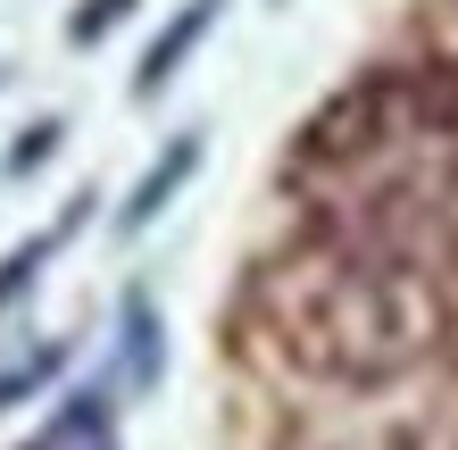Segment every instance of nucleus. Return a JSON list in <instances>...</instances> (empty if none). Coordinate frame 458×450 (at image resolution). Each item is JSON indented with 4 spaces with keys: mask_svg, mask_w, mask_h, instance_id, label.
Listing matches in <instances>:
<instances>
[{
    "mask_svg": "<svg viewBox=\"0 0 458 450\" xmlns=\"http://www.w3.org/2000/svg\"><path fill=\"white\" fill-rule=\"evenodd\" d=\"M217 9H225V0H183V9L158 25V42L142 50V67H133V100H158V92L175 84V75H183V59L200 50V34L217 25Z\"/></svg>",
    "mask_w": 458,
    "mask_h": 450,
    "instance_id": "nucleus-1",
    "label": "nucleus"
},
{
    "mask_svg": "<svg viewBox=\"0 0 458 450\" xmlns=\"http://www.w3.org/2000/svg\"><path fill=\"white\" fill-rule=\"evenodd\" d=\"M192 167H200V134H175V142H167V150H158L150 167H142V183L125 192V208H117V233H142V225L158 217V208H167V200L183 192V183H192Z\"/></svg>",
    "mask_w": 458,
    "mask_h": 450,
    "instance_id": "nucleus-2",
    "label": "nucleus"
},
{
    "mask_svg": "<svg viewBox=\"0 0 458 450\" xmlns=\"http://www.w3.org/2000/svg\"><path fill=\"white\" fill-rule=\"evenodd\" d=\"M92 200H100V192H75V200H67V217H59V225H50V233H34V242H17L9 259H0V309H9V301H25V293H34V276L50 267V250H59V242H67V233H75V225H84V217H92Z\"/></svg>",
    "mask_w": 458,
    "mask_h": 450,
    "instance_id": "nucleus-3",
    "label": "nucleus"
},
{
    "mask_svg": "<svg viewBox=\"0 0 458 450\" xmlns=\"http://www.w3.org/2000/svg\"><path fill=\"white\" fill-rule=\"evenodd\" d=\"M125 384L133 392H150L158 384V367H167V351H158V309H150V293H125Z\"/></svg>",
    "mask_w": 458,
    "mask_h": 450,
    "instance_id": "nucleus-4",
    "label": "nucleus"
},
{
    "mask_svg": "<svg viewBox=\"0 0 458 450\" xmlns=\"http://www.w3.org/2000/svg\"><path fill=\"white\" fill-rule=\"evenodd\" d=\"M59 142H67V125H59V117H34V125H25V134L9 142L0 175H34V167H50V158H59Z\"/></svg>",
    "mask_w": 458,
    "mask_h": 450,
    "instance_id": "nucleus-5",
    "label": "nucleus"
},
{
    "mask_svg": "<svg viewBox=\"0 0 458 450\" xmlns=\"http://www.w3.org/2000/svg\"><path fill=\"white\" fill-rule=\"evenodd\" d=\"M125 17H133V0H75V9H67V42L92 50V42H109Z\"/></svg>",
    "mask_w": 458,
    "mask_h": 450,
    "instance_id": "nucleus-6",
    "label": "nucleus"
},
{
    "mask_svg": "<svg viewBox=\"0 0 458 450\" xmlns=\"http://www.w3.org/2000/svg\"><path fill=\"white\" fill-rule=\"evenodd\" d=\"M59 367H67V351H59V342H50V351H34L25 367H9V376H0V409H25L50 376H59Z\"/></svg>",
    "mask_w": 458,
    "mask_h": 450,
    "instance_id": "nucleus-7",
    "label": "nucleus"
},
{
    "mask_svg": "<svg viewBox=\"0 0 458 450\" xmlns=\"http://www.w3.org/2000/svg\"><path fill=\"white\" fill-rule=\"evenodd\" d=\"M17 450H75V442H59V434H50V426H42L34 442H17Z\"/></svg>",
    "mask_w": 458,
    "mask_h": 450,
    "instance_id": "nucleus-8",
    "label": "nucleus"
},
{
    "mask_svg": "<svg viewBox=\"0 0 458 450\" xmlns=\"http://www.w3.org/2000/svg\"><path fill=\"white\" fill-rule=\"evenodd\" d=\"M84 450H117V442H109V434H100V442H84Z\"/></svg>",
    "mask_w": 458,
    "mask_h": 450,
    "instance_id": "nucleus-9",
    "label": "nucleus"
}]
</instances>
